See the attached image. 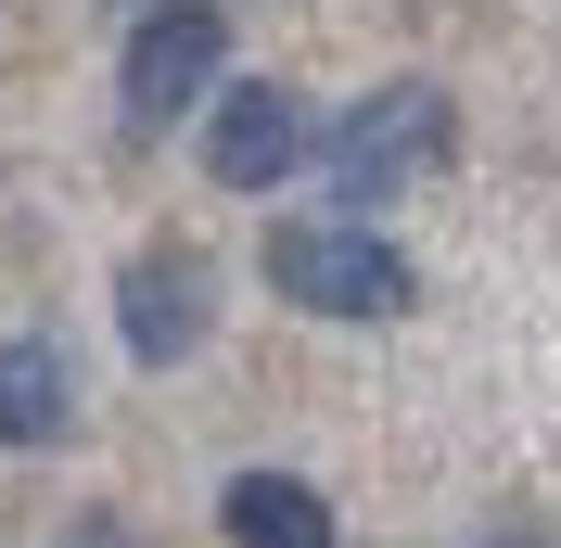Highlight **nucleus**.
Returning a JSON list of instances; mask_svg holds the SVG:
<instances>
[{"mask_svg":"<svg viewBox=\"0 0 561 548\" xmlns=\"http://www.w3.org/2000/svg\"><path fill=\"white\" fill-rule=\"evenodd\" d=\"M77 434V370L51 357V344H0V446H65Z\"/></svg>","mask_w":561,"mask_h":548,"instance_id":"nucleus-7","label":"nucleus"},{"mask_svg":"<svg viewBox=\"0 0 561 548\" xmlns=\"http://www.w3.org/2000/svg\"><path fill=\"white\" fill-rule=\"evenodd\" d=\"M217 536L230 548H332V498L307 472H230L217 484Z\"/></svg>","mask_w":561,"mask_h":548,"instance_id":"nucleus-6","label":"nucleus"},{"mask_svg":"<svg viewBox=\"0 0 561 548\" xmlns=\"http://www.w3.org/2000/svg\"><path fill=\"white\" fill-rule=\"evenodd\" d=\"M307 153H319V128H307L294 90H268V77L217 90V115H205V179H217V192H280Z\"/></svg>","mask_w":561,"mask_h":548,"instance_id":"nucleus-5","label":"nucleus"},{"mask_svg":"<svg viewBox=\"0 0 561 548\" xmlns=\"http://www.w3.org/2000/svg\"><path fill=\"white\" fill-rule=\"evenodd\" d=\"M447 153H459V103L434 90V77H383L370 103H345V128L319 140V167H332V205H345V217L396 205V192L434 179Z\"/></svg>","mask_w":561,"mask_h":548,"instance_id":"nucleus-2","label":"nucleus"},{"mask_svg":"<svg viewBox=\"0 0 561 548\" xmlns=\"http://www.w3.org/2000/svg\"><path fill=\"white\" fill-rule=\"evenodd\" d=\"M115 332H128V357L140 370H179V357H205V332H217V255L205 242H140L128 269H115Z\"/></svg>","mask_w":561,"mask_h":548,"instance_id":"nucleus-4","label":"nucleus"},{"mask_svg":"<svg viewBox=\"0 0 561 548\" xmlns=\"http://www.w3.org/2000/svg\"><path fill=\"white\" fill-rule=\"evenodd\" d=\"M51 548H140V536H128V523H115V511H77V523H65V536H51Z\"/></svg>","mask_w":561,"mask_h":548,"instance_id":"nucleus-8","label":"nucleus"},{"mask_svg":"<svg viewBox=\"0 0 561 548\" xmlns=\"http://www.w3.org/2000/svg\"><path fill=\"white\" fill-rule=\"evenodd\" d=\"M255 269H268V294L280 307H307V319H409L421 307V281H409V255H396L370 217H280L268 242H255Z\"/></svg>","mask_w":561,"mask_h":548,"instance_id":"nucleus-1","label":"nucleus"},{"mask_svg":"<svg viewBox=\"0 0 561 548\" xmlns=\"http://www.w3.org/2000/svg\"><path fill=\"white\" fill-rule=\"evenodd\" d=\"M217 65H230V13H217V0H153L140 38H128V77H115V128L167 140L179 115L217 90Z\"/></svg>","mask_w":561,"mask_h":548,"instance_id":"nucleus-3","label":"nucleus"}]
</instances>
